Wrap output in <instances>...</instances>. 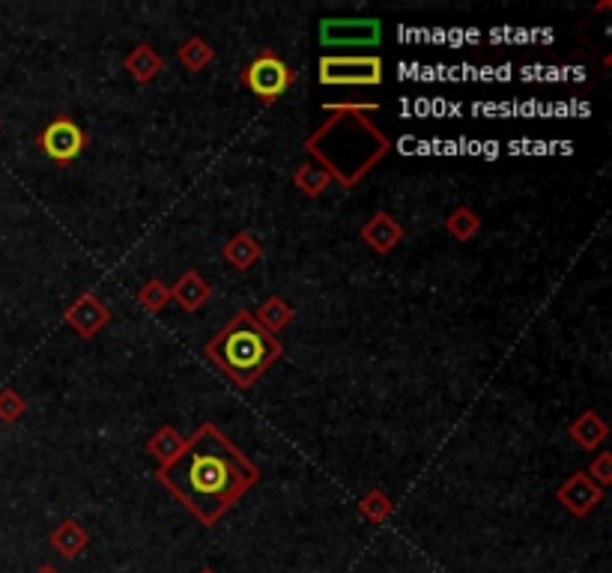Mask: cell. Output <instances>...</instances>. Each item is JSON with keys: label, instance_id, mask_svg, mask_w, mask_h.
<instances>
[{"label": "cell", "instance_id": "cell-1", "mask_svg": "<svg viewBox=\"0 0 612 573\" xmlns=\"http://www.w3.org/2000/svg\"><path fill=\"white\" fill-rule=\"evenodd\" d=\"M159 484L201 523L215 526L242 496L260 484V466L224 436L212 421H204L186 448L162 469H156Z\"/></svg>", "mask_w": 612, "mask_h": 573}, {"label": "cell", "instance_id": "cell-2", "mask_svg": "<svg viewBox=\"0 0 612 573\" xmlns=\"http://www.w3.org/2000/svg\"><path fill=\"white\" fill-rule=\"evenodd\" d=\"M329 120H323L308 138L305 150L317 165L338 180L341 189H356L389 153L392 141L371 120L377 105H329Z\"/></svg>", "mask_w": 612, "mask_h": 573}, {"label": "cell", "instance_id": "cell-3", "mask_svg": "<svg viewBox=\"0 0 612 573\" xmlns=\"http://www.w3.org/2000/svg\"><path fill=\"white\" fill-rule=\"evenodd\" d=\"M204 356L239 391H245L284 356V347L251 317V311H239L206 341Z\"/></svg>", "mask_w": 612, "mask_h": 573}, {"label": "cell", "instance_id": "cell-4", "mask_svg": "<svg viewBox=\"0 0 612 573\" xmlns=\"http://www.w3.org/2000/svg\"><path fill=\"white\" fill-rule=\"evenodd\" d=\"M296 78H299V72L293 66H287L272 48H263L260 54H254V60L239 72L242 87L251 96H257L263 105L278 102L296 84Z\"/></svg>", "mask_w": 612, "mask_h": 573}, {"label": "cell", "instance_id": "cell-5", "mask_svg": "<svg viewBox=\"0 0 612 573\" xmlns=\"http://www.w3.org/2000/svg\"><path fill=\"white\" fill-rule=\"evenodd\" d=\"M320 84L326 87H377L383 84V60L377 54H323L320 63Z\"/></svg>", "mask_w": 612, "mask_h": 573}, {"label": "cell", "instance_id": "cell-6", "mask_svg": "<svg viewBox=\"0 0 612 573\" xmlns=\"http://www.w3.org/2000/svg\"><path fill=\"white\" fill-rule=\"evenodd\" d=\"M36 144H39V150H42L51 162L69 165V162H75V159L84 153V147H87V132H84L69 114H60V117H54V120L36 135Z\"/></svg>", "mask_w": 612, "mask_h": 573}, {"label": "cell", "instance_id": "cell-7", "mask_svg": "<svg viewBox=\"0 0 612 573\" xmlns=\"http://www.w3.org/2000/svg\"><path fill=\"white\" fill-rule=\"evenodd\" d=\"M383 21L380 18H323L320 42L323 45H380Z\"/></svg>", "mask_w": 612, "mask_h": 573}, {"label": "cell", "instance_id": "cell-8", "mask_svg": "<svg viewBox=\"0 0 612 573\" xmlns=\"http://www.w3.org/2000/svg\"><path fill=\"white\" fill-rule=\"evenodd\" d=\"M63 320L78 332V338H96L111 323V311L93 290H87L66 308Z\"/></svg>", "mask_w": 612, "mask_h": 573}, {"label": "cell", "instance_id": "cell-9", "mask_svg": "<svg viewBox=\"0 0 612 573\" xmlns=\"http://www.w3.org/2000/svg\"><path fill=\"white\" fill-rule=\"evenodd\" d=\"M556 499H559L562 508L571 511L574 517H589V514L604 502V487H598L586 472H574V475L565 478V484L556 490Z\"/></svg>", "mask_w": 612, "mask_h": 573}, {"label": "cell", "instance_id": "cell-10", "mask_svg": "<svg viewBox=\"0 0 612 573\" xmlns=\"http://www.w3.org/2000/svg\"><path fill=\"white\" fill-rule=\"evenodd\" d=\"M404 239V224L395 221L389 212H377L362 224V242L374 251V254H389L401 245Z\"/></svg>", "mask_w": 612, "mask_h": 573}, {"label": "cell", "instance_id": "cell-11", "mask_svg": "<svg viewBox=\"0 0 612 573\" xmlns=\"http://www.w3.org/2000/svg\"><path fill=\"white\" fill-rule=\"evenodd\" d=\"M221 260L227 266H233L236 272H248V269H254L263 260V245H260V239L251 230H239V233H233L224 242Z\"/></svg>", "mask_w": 612, "mask_h": 573}, {"label": "cell", "instance_id": "cell-12", "mask_svg": "<svg viewBox=\"0 0 612 573\" xmlns=\"http://www.w3.org/2000/svg\"><path fill=\"white\" fill-rule=\"evenodd\" d=\"M123 69L129 72V78H132L135 84H150V81H156V78L165 72V57H162L150 42H141V45H135V48L126 54Z\"/></svg>", "mask_w": 612, "mask_h": 573}, {"label": "cell", "instance_id": "cell-13", "mask_svg": "<svg viewBox=\"0 0 612 573\" xmlns=\"http://www.w3.org/2000/svg\"><path fill=\"white\" fill-rule=\"evenodd\" d=\"M209 299H212V287H209V281L201 278V272H195V269L183 272L177 278V284L171 287V302H177L189 314L201 311Z\"/></svg>", "mask_w": 612, "mask_h": 573}, {"label": "cell", "instance_id": "cell-14", "mask_svg": "<svg viewBox=\"0 0 612 573\" xmlns=\"http://www.w3.org/2000/svg\"><path fill=\"white\" fill-rule=\"evenodd\" d=\"M568 436H571L583 451H595V448H601V445L607 442V436H610V424L601 418V412L586 409V412H580V415L571 421Z\"/></svg>", "mask_w": 612, "mask_h": 573}, {"label": "cell", "instance_id": "cell-15", "mask_svg": "<svg viewBox=\"0 0 612 573\" xmlns=\"http://www.w3.org/2000/svg\"><path fill=\"white\" fill-rule=\"evenodd\" d=\"M48 544H51V550H54L57 556H63L66 562H75V559L87 550L90 535H87V529H84L78 520H63V523L54 526V532L48 535Z\"/></svg>", "mask_w": 612, "mask_h": 573}, {"label": "cell", "instance_id": "cell-16", "mask_svg": "<svg viewBox=\"0 0 612 573\" xmlns=\"http://www.w3.org/2000/svg\"><path fill=\"white\" fill-rule=\"evenodd\" d=\"M251 317H254L269 335H281V332L293 323L296 311H293V305L284 302L281 296H269V299H263V302L257 305V311H254Z\"/></svg>", "mask_w": 612, "mask_h": 573}, {"label": "cell", "instance_id": "cell-17", "mask_svg": "<svg viewBox=\"0 0 612 573\" xmlns=\"http://www.w3.org/2000/svg\"><path fill=\"white\" fill-rule=\"evenodd\" d=\"M183 448H186V439H183V433H180L177 427H171V424H162V427L147 439V445H144V451L159 463V469L168 466Z\"/></svg>", "mask_w": 612, "mask_h": 573}, {"label": "cell", "instance_id": "cell-18", "mask_svg": "<svg viewBox=\"0 0 612 573\" xmlns=\"http://www.w3.org/2000/svg\"><path fill=\"white\" fill-rule=\"evenodd\" d=\"M177 60L189 69V72H204L206 66L215 60V48L201 39V36H189L180 48H177Z\"/></svg>", "mask_w": 612, "mask_h": 573}, {"label": "cell", "instance_id": "cell-19", "mask_svg": "<svg viewBox=\"0 0 612 573\" xmlns=\"http://www.w3.org/2000/svg\"><path fill=\"white\" fill-rule=\"evenodd\" d=\"M445 230L457 239V242H469L481 233V215L472 206H457L448 218H445Z\"/></svg>", "mask_w": 612, "mask_h": 573}, {"label": "cell", "instance_id": "cell-20", "mask_svg": "<svg viewBox=\"0 0 612 573\" xmlns=\"http://www.w3.org/2000/svg\"><path fill=\"white\" fill-rule=\"evenodd\" d=\"M293 186L302 191L305 197H320L323 191L332 186V177L320 165H302L293 174Z\"/></svg>", "mask_w": 612, "mask_h": 573}, {"label": "cell", "instance_id": "cell-21", "mask_svg": "<svg viewBox=\"0 0 612 573\" xmlns=\"http://www.w3.org/2000/svg\"><path fill=\"white\" fill-rule=\"evenodd\" d=\"M392 511H395V502H392L380 487L371 490V493H365V499L359 502V514H362L368 523H374V526L386 523V520L392 517Z\"/></svg>", "mask_w": 612, "mask_h": 573}, {"label": "cell", "instance_id": "cell-22", "mask_svg": "<svg viewBox=\"0 0 612 573\" xmlns=\"http://www.w3.org/2000/svg\"><path fill=\"white\" fill-rule=\"evenodd\" d=\"M138 302H141L150 314H159V311H165V308L171 305V287H168L165 281H159V278H150V281L141 284Z\"/></svg>", "mask_w": 612, "mask_h": 573}, {"label": "cell", "instance_id": "cell-23", "mask_svg": "<svg viewBox=\"0 0 612 573\" xmlns=\"http://www.w3.org/2000/svg\"><path fill=\"white\" fill-rule=\"evenodd\" d=\"M24 412H27V400L15 388H0V421L15 424L18 418H24Z\"/></svg>", "mask_w": 612, "mask_h": 573}, {"label": "cell", "instance_id": "cell-24", "mask_svg": "<svg viewBox=\"0 0 612 573\" xmlns=\"http://www.w3.org/2000/svg\"><path fill=\"white\" fill-rule=\"evenodd\" d=\"M586 475L598 484V487H610L612 484V454L610 451H601L592 463H589V469H586Z\"/></svg>", "mask_w": 612, "mask_h": 573}, {"label": "cell", "instance_id": "cell-25", "mask_svg": "<svg viewBox=\"0 0 612 573\" xmlns=\"http://www.w3.org/2000/svg\"><path fill=\"white\" fill-rule=\"evenodd\" d=\"M33 573H60V571H57L54 565H42V568H36V571H33Z\"/></svg>", "mask_w": 612, "mask_h": 573}, {"label": "cell", "instance_id": "cell-26", "mask_svg": "<svg viewBox=\"0 0 612 573\" xmlns=\"http://www.w3.org/2000/svg\"><path fill=\"white\" fill-rule=\"evenodd\" d=\"M198 573H215V571H212V568H204V571H198Z\"/></svg>", "mask_w": 612, "mask_h": 573}, {"label": "cell", "instance_id": "cell-27", "mask_svg": "<svg viewBox=\"0 0 612 573\" xmlns=\"http://www.w3.org/2000/svg\"><path fill=\"white\" fill-rule=\"evenodd\" d=\"M0 129H3V123H0Z\"/></svg>", "mask_w": 612, "mask_h": 573}]
</instances>
